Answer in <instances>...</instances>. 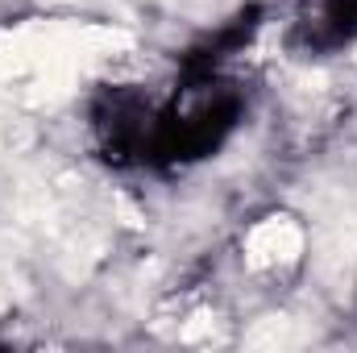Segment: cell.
Here are the masks:
<instances>
[{
  "instance_id": "obj_1",
  "label": "cell",
  "mask_w": 357,
  "mask_h": 353,
  "mask_svg": "<svg viewBox=\"0 0 357 353\" xmlns=\"http://www.w3.org/2000/svg\"><path fill=\"white\" fill-rule=\"evenodd\" d=\"M295 33L307 50H341L357 38V0H299Z\"/></svg>"
}]
</instances>
